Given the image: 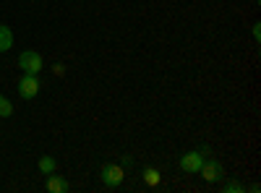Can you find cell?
<instances>
[{
	"mask_svg": "<svg viewBox=\"0 0 261 193\" xmlns=\"http://www.w3.org/2000/svg\"><path fill=\"white\" fill-rule=\"evenodd\" d=\"M53 73H55V76H63V73H65V66H63V63H55V66H53Z\"/></svg>",
	"mask_w": 261,
	"mask_h": 193,
	"instance_id": "7c38bea8",
	"label": "cell"
},
{
	"mask_svg": "<svg viewBox=\"0 0 261 193\" xmlns=\"http://www.w3.org/2000/svg\"><path fill=\"white\" fill-rule=\"evenodd\" d=\"M42 66H45V63H42V55L37 50H24L18 55V68L24 73H39Z\"/></svg>",
	"mask_w": 261,
	"mask_h": 193,
	"instance_id": "7a4b0ae2",
	"label": "cell"
},
{
	"mask_svg": "<svg viewBox=\"0 0 261 193\" xmlns=\"http://www.w3.org/2000/svg\"><path fill=\"white\" fill-rule=\"evenodd\" d=\"M37 167H39V173H42V175H50V173H58V162H55V159H53L50 154H45V157H42Z\"/></svg>",
	"mask_w": 261,
	"mask_h": 193,
	"instance_id": "9c48e42d",
	"label": "cell"
},
{
	"mask_svg": "<svg viewBox=\"0 0 261 193\" xmlns=\"http://www.w3.org/2000/svg\"><path fill=\"white\" fill-rule=\"evenodd\" d=\"M201 164H204V154L201 152H186L180 157V167H183V173H188V175H199Z\"/></svg>",
	"mask_w": 261,
	"mask_h": 193,
	"instance_id": "5b68a950",
	"label": "cell"
},
{
	"mask_svg": "<svg viewBox=\"0 0 261 193\" xmlns=\"http://www.w3.org/2000/svg\"><path fill=\"white\" fill-rule=\"evenodd\" d=\"M13 47V32L0 24V52H8Z\"/></svg>",
	"mask_w": 261,
	"mask_h": 193,
	"instance_id": "ba28073f",
	"label": "cell"
},
{
	"mask_svg": "<svg viewBox=\"0 0 261 193\" xmlns=\"http://www.w3.org/2000/svg\"><path fill=\"white\" fill-rule=\"evenodd\" d=\"M199 175H201L206 183H217V180L225 178V167H222V162H217V159H204Z\"/></svg>",
	"mask_w": 261,
	"mask_h": 193,
	"instance_id": "277c9868",
	"label": "cell"
},
{
	"mask_svg": "<svg viewBox=\"0 0 261 193\" xmlns=\"http://www.w3.org/2000/svg\"><path fill=\"white\" fill-rule=\"evenodd\" d=\"M18 94L24 99H34L39 94V76L37 73H24L18 78Z\"/></svg>",
	"mask_w": 261,
	"mask_h": 193,
	"instance_id": "3957f363",
	"label": "cell"
},
{
	"mask_svg": "<svg viewBox=\"0 0 261 193\" xmlns=\"http://www.w3.org/2000/svg\"><path fill=\"white\" fill-rule=\"evenodd\" d=\"M47 190H50V193H65V190H68V183H65L60 175L50 173V175H47Z\"/></svg>",
	"mask_w": 261,
	"mask_h": 193,
	"instance_id": "8992f818",
	"label": "cell"
},
{
	"mask_svg": "<svg viewBox=\"0 0 261 193\" xmlns=\"http://www.w3.org/2000/svg\"><path fill=\"white\" fill-rule=\"evenodd\" d=\"M144 183L149 185V188H157L160 183H162V175H160V170L157 167H144Z\"/></svg>",
	"mask_w": 261,
	"mask_h": 193,
	"instance_id": "52a82bcc",
	"label": "cell"
},
{
	"mask_svg": "<svg viewBox=\"0 0 261 193\" xmlns=\"http://www.w3.org/2000/svg\"><path fill=\"white\" fill-rule=\"evenodd\" d=\"M13 115V104L3 97V99H0V118H11Z\"/></svg>",
	"mask_w": 261,
	"mask_h": 193,
	"instance_id": "8fae6325",
	"label": "cell"
},
{
	"mask_svg": "<svg viewBox=\"0 0 261 193\" xmlns=\"http://www.w3.org/2000/svg\"><path fill=\"white\" fill-rule=\"evenodd\" d=\"M99 178H102V183H105L107 188H118V185L123 183L125 173H123V167H120V164H115V162H105V164L99 167Z\"/></svg>",
	"mask_w": 261,
	"mask_h": 193,
	"instance_id": "6da1fadb",
	"label": "cell"
},
{
	"mask_svg": "<svg viewBox=\"0 0 261 193\" xmlns=\"http://www.w3.org/2000/svg\"><path fill=\"white\" fill-rule=\"evenodd\" d=\"M246 190V185H241L238 180H225L222 183V193H243Z\"/></svg>",
	"mask_w": 261,
	"mask_h": 193,
	"instance_id": "30bf717a",
	"label": "cell"
},
{
	"mask_svg": "<svg viewBox=\"0 0 261 193\" xmlns=\"http://www.w3.org/2000/svg\"><path fill=\"white\" fill-rule=\"evenodd\" d=\"M128 164H134V157H123L120 159V167H128Z\"/></svg>",
	"mask_w": 261,
	"mask_h": 193,
	"instance_id": "4fadbf2b",
	"label": "cell"
},
{
	"mask_svg": "<svg viewBox=\"0 0 261 193\" xmlns=\"http://www.w3.org/2000/svg\"><path fill=\"white\" fill-rule=\"evenodd\" d=\"M0 99H3V94H0Z\"/></svg>",
	"mask_w": 261,
	"mask_h": 193,
	"instance_id": "9a60e30c",
	"label": "cell"
},
{
	"mask_svg": "<svg viewBox=\"0 0 261 193\" xmlns=\"http://www.w3.org/2000/svg\"><path fill=\"white\" fill-rule=\"evenodd\" d=\"M253 39H261V24L253 26Z\"/></svg>",
	"mask_w": 261,
	"mask_h": 193,
	"instance_id": "5bb4252c",
	"label": "cell"
}]
</instances>
